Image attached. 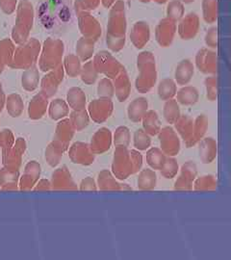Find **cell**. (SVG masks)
Listing matches in <instances>:
<instances>
[{
  "instance_id": "cell-1",
  "label": "cell",
  "mask_w": 231,
  "mask_h": 260,
  "mask_svg": "<svg viewBox=\"0 0 231 260\" xmlns=\"http://www.w3.org/2000/svg\"><path fill=\"white\" fill-rule=\"evenodd\" d=\"M139 75L136 79V89L140 93L149 92L157 79L155 59L151 52L144 51L138 56Z\"/></svg>"
},
{
  "instance_id": "cell-2",
  "label": "cell",
  "mask_w": 231,
  "mask_h": 260,
  "mask_svg": "<svg viewBox=\"0 0 231 260\" xmlns=\"http://www.w3.org/2000/svg\"><path fill=\"white\" fill-rule=\"evenodd\" d=\"M41 51V44L36 39L27 40L15 48L10 67L27 69L37 63Z\"/></svg>"
},
{
  "instance_id": "cell-3",
  "label": "cell",
  "mask_w": 231,
  "mask_h": 260,
  "mask_svg": "<svg viewBox=\"0 0 231 260\" xmlns=\"http://www.w3.org/2000/svg\"><path fill=\"white\" fill-rule=\"evenodd\" d=\"M33 7L24 0L18 7V16L16 25L12 31L13 42L17 44H22L28 40L29 31L33 25Z\"/></svg>"
},
{
  "instance_id": "cell-4",
  "label": "cell",
  "mask_w": 231,
  "mask_h": 260,
  "mask_svg": "<svg viewBox=\"0 0 231 260\" xmlns=\"http://www.w3.org/2000/svg\"><path fill=\"white\" fill-rule=\"evenodd\" d=\"M64 43L60 40H46L39 59V67L43 71H50L59 66L64 53Z\"/></svg>"
},
{
  "instance_id": "cell-5",
  "label": "cell",
  "mask_w": 231,
  "mask_h": 260,
  "mask_svg": "<svg viewBox=\"0 0 231 260\" xmlns=\"http://www.w3.org/2000/svg\"><path fill=\"white\" fill-rule=\"evenodd\" d=\"M111 169L114 176L119 180H124L135 174L134 164L128 148L116 147Z\"/></svg>"
},
{
  "instance_id": "cell-6",
  "label": "cell",
  "mask_w": 231,
  "mask_h": 260,
  "mask_svg": "<svg viewBox=\"0 0 231 260\" xmlns=\"http://www.w3.org/2000/svg\"><path fill=\"white\" fill-rule=\"evenodd\" d=\"M98 73H103L109 79H115L117 74L124 68L121 64L107 51L98 52L92 61Z\"/></svg>"
},
{
  "instance_id": "cell-7",
  "label": "cell",
  "mask_w": 231,
  "mask_h": 260,
  "mask_svg": "<svg viewBox=\"0 0 231 260\" xmlns=\"http://www.w3.org/2000/svg\"><path fill=\"white\" fill-rule=\"evenodd\" d=\"M26 142L24 138H18L11 148L2 150V164L12 170H20L23 162V154L26 152Z\"/></svg>"
},
{
  "instance_id": "cell-8",
  "label": "cell",
  "mask_w": 231,
  "mask_h": 260,
  "mask_svg": "<svg viewBox=\"0 0 231 260\" xmlns=\"http://www.w3.org/2000/svg\"><path fill=\"white\" fill-rule=\"evenodd\" d=\"M158 139L160 149L167 156H176L180 152V139L176 131L171 127L163 128L159 131Z\"/></svg>"
},
{
  "instance_id": "cell-9",
  "label": "cell",
  "mask_w": 231,
  "mask_h": 260,
  "mask_svg": "<svg viewBox=\"0 0 231 260\" xmlns=\"http://www.w3.org/2000/svg\"><path fill=\"white\" fill-rule=\"evenodd\" d=\"M114 111V104L110 98H99L92 100L88 106V114L90 119L96 124L106 122Z\"/></svg>"
},
{
  "instance_id": "cell-10",
  "label": "cell",
  "mask_w": 231,
  "mask_h": 260,
  "mask_svg": "<svg viewBox=\"0 0 231 260\" xmlns=\"http://www.w3.org/2000/svg\"><path fill=\"white\" fill-rule=\"evenodd\" d=\"M51 190L54 191H77L78 186L74 182L71 173H69L67 166H62L56 169L50 179Z\"/></svg>"
},
{
  "instance_id": "cell-11",
  "label": "cell",
  "mask_w": 231,
  "mask_h": 260,
  "mask_svg": "<svg viewBox=\"0 0 231 260\" xmlns=\"http://www.w3.org/2000/svg\"><path fill=\"white\" fill-rule=\"evenodd\" d=\"M69 157L72 163L82 166H90L94 161V154L89 144L84 142L73 143L69 148Z\"/></svg>"
},
{
  "instance_id": "cell-12",
  "label": "cell",
  "mask_w": 231,
  "mask_h": 260,
  "mask_svg": "<svg viewBox=\"0 0 231 260\" xmlns=\"http://www.w3.org/2000/svg\"><path fill=\"white\" fill-rule=\"evenodd\" d=\"M64 74L65 69L63 65H60L56 68L48 71V73L42 80L41 93L44 94L47 98H52L56 94L60 83L63 81Z\"/></svg>"
},
{
  "instance_id": "cell-13",
  "label": "cell",
  "mask_w": 231,
  "mask_h": 260,
  "mask_svg": "<svg viewBox=\"0 0 231 260\" xmlns=\"http://www.w3.org/2000/svg\"><path fill=\"white\" fill-rule=\"evenodd\" d=\"M42 167L37 161H30L24 167L23 175L20 176L19 189L21 191H31L40 179Z\"/></svg>"
},
{
  "instance_id": "cell-14",
  "label": "cell",
  "mask_w": 231,
  "mask_h": 260,
  "mask_svg": "<svg viewBox=\"0 0 231 260\" xmlns=\"http://www.w3.org/2000/svg\"><path fill=\"white\" fill-rule=\"evenodd\" d=\"M198 175V167L195 162L188 161L182 165L180 175L175 180L173 188L176 191H191L193 189L194 180Z\"/></svg>"
},
{
  "instance_id": "cell-15",
  "label": "cell",
  "mask_w": 231,
  "mask_h": 260,
  "mask_svg": "<svg viewBox=\"0 0 231 260\" xmlns=\"http://www.w3.org/2000/svg\"><path fill=\"white\" fill-rule=\"evenodd\" d=\"M112 144L113 136L111 131L106 128H101L93 133L89 146L92 153L95 155L108 152L111 149Z\"/></svg>"
},
{
  "instance_id": "cell-16",
  "label": "cell",
  "mask_w": 231,
  "mask_h": 260,
  "mask_svg": "<svg viewBox=\"0 0 231 260\" xmlns=\"http://www.w3.org/2000/svg\"><path fill=\"white\" fill-rule=\"evenodd\" d=\"M196 65L202 73L215 75L218 71L217 53L206 48L201 49L196 56Z\"/></svg>"
},
{
  "instance_id": "cell-17",
  "label": "cell",
  "mask_w": 231,
  "mask_h": 260,
  "mask_svg": "<svg viewBox=\"0 0 231 260\" xmlns=\"http://www.w3.org/2000/svg\"><path fill=\"white\" fill-rule=\"evenodd\" d=\"M75 130L72 128L69 119L60 120L56 126V130L54 133L53 140L59 143L65 151H68L69 148V143L71 142L74 136Z\"/></svg>"
},
{
  "instance_id": "cell-18",
  "label": "cell",
  "mask_w": 231,
  "mask_h": 260,
  "mask_svg": "<svg viewBox=\"0 0 231 260\" xmlns=\"http://www.w3.org/2000/svg\"><path fill=\"white\" fill-rule=\"evenodd\" d=\"M48 108V98L41 92L35 95L28 105V116L31 120L37 121L46 115Z\"/></svg>"
},
{
  "instance_id": "cell-19",
  "label": "cell",
  "mask_w": 231,
  "mask_h": 260,
  "mask_svg": "<svg viewBox=\"0 0 231 260\" xmlns=\"http://www.w3.org/2000/svg\"><path fill=\"white\" fill-rule=\"evenodd\" d=\"M199 155L202 164H210L217 157V141L212 137L202 138L199 142Z\"/></svg>"
},
{
  "instance_id": "cell-20",
  "label": "cell",
  "mask_w": 231,
  "mask_h": 260,
  "mask_svg": "<svg viewBox=\"0 0 231 260\" xmlns=\"http://www.w3.org/2000/svg\"><path fill=\"white\" fill-rule=\"evenodd\" d=\"M20 171L3 167L0 170V189L2 191L19 190Z\"/></svg>"
},
{
  "instance_id": "cell-21",
  "label": "cell",
  "mask_w": 231,
  "mask_h": 260,
  "mask_svg": "<svg viewBox=\"0 0 231 260\" xmlns=\"http://www.w3.org/2000/svg\"><path fill=\"white\" fill-rule=\"evenodd\" d=\"M114 80L116 97L119 102H122L128 98L131 90V83L126 70L122 68Z\"/></svg>"
},
{
  "instance_id": "cell-22",
  "label": "cell",
  "mask_w": 231,
  "mask_h": 260,
  "mask_svg": "<svg viewBox=\"0 0 231 260\" xmlns=\"http://www.w3.org/2000/svg\"><path fill=\"white\" fill-rule=\"evenodd\" d=\"M97 189L101 192L121 191V185L109 170H102L97 176Z\"/></svg>"
},
{
  "instance_id": "cell-23",
  "label": "cell",
  "mask_w": 231,
  "mask_h": 260,
  "mask_svg": "<svg viewBox=\"0 0 231 260\" xmlns=\"http://www.w3.org/2000/svg\"><path fill=\"white\" fill-rule=\"evenodd\" d=\"M173 125H174V130L181 137V139H183L187 148L193 136V130H194L193 118H191L188 115H181Z\"/></svg>"
},
{
  "instance_id": "cell-24",
  "label": "cell",
  "mask_w": 231,
  "mask_h": 260,
  "mask_svg": "<svg viewBox=\"0 0 231 260\" xmlns=\"http://www.w3.org/2000/svg\"><path fill=\"white\" fill-rule=\"evenodd\" d=\"M148 110V102L144 98H138L132 100L127 107V116L132 123H140Z\"/></svg>"
},
{
  "instance_id": "cell-25",
  "label": "cell",
  "mask_w": 231,
  "mask_h": 260,
  "mask_svg": "<svg viewBox=\"0 0 231 260\" xmlns=\"http://www.w3.org/2000/svg\"><path fill=\"white\" fill-rule=\"evenodd\" d=\"M209 126V121L205 115H200L194 120V130H193V136L192 139L187 146V148H192L199 144V142L204 138V135L206 134Z\"/></svg>"
},
{
  "instance_id": "cell-26",
  "label": "cell",
  "mask_w": 231,
  "mask_h": 260,
  "mask_svg": "<svg viewBox=\"0 0 231 260\" xmlns=\"http://www.w3.org/2000/svg\"><path fill=\"white\" fill-rule=\"evenodd\" d=\"M141 122L143 123V130L149 136H156L161 130L159 116L154 110H147Z\"/></svg>"
},
{
  "instance_id": "cell-27",
  "label": "cell",
  "mask_w": 231,
  "mask_h": 260,
  "mask_svg": "<svg viewBox=\"0 0 231 260\" xmlns=\"http://www.w3.org/2000/svg\"><path fill=\"white\" fill-rule=\"evenodd\" d=\"M67 103L69 108L75 111L86 109V96L82 89L78 87L70 88L67 95Z\"/></svg>"
},
{
  "instance_id": "cell-28",
  "label": "cell",
  "mask_w": 231,
  "mask_h": 260,
  "mask_svg": "<svg viewBox=\"0 0 231 260\" xmlns=\"http://www.w3.org/2000/svg\"><path fill=\"white\" fill-rule=\"evenodd\" d=\"M157 185V175L152 169H144L139 173L137 186L139 190L151 191Z\"/></svg>"
},
{
  "instance_id": "cell-29",
  "label": "cell",
  "mask_w": 231,
  "mask_h": 260,
  "mask_svg": "<svg viewBox=\"0 0 231 260\" xmlns=\"http://www.w3.org/2000/svg\"><path fill=\"white\" fill-rule=\"evenodd\" d=\"M194 75V65L190 60L181 61L175 68L174 77L178 85H187Z\"/></svg>"
},
{
  "instance_id": "cell-30",
  "label": "cell",
  "mask_w": 231,
  "mask_h": 260,
  "mask_svg": "<svg viewBox=\"0 0 231 260\" xmlns=\"http://www.w3.org/2000/svg\"><path fill=\"white\" fill-rule=\"evenodd\" d=\"M47 112L51 120L60 121L69 116V106L67 101L61 98H56L50 102Z\"/></svg>"
},
{
  "instance_id": "cell-31",
  "label": "cell",
  "mask_w": 231,
  "mask_h": 260,
  "mask_svg": "<svg viewBox=\"0 0 231 260\" xmlns=\"http://www.w3.org/2000/svg\"><path fill=\"white\" fill-rule=\"evenodd\" d=\"M65 152L66 151L64 150V148L59 143L53 140L51 143H49L46 149L45 156L47 164L52 168L57 167L60 164Z\"/></svg>"
},
{
  "instance_id": "cell-32",
  "label": "cell",
  "mask_w": 231,
  "mask_h": 260,
  "mask_svg": "<svg viewBox=\"0 0 231 260\" xmlns=\"http://www.w3.org/2000/svg\"><path fill=\"white\" fill-rule=\"evenodd\" d=\"M40 83V72L36 65H33L23 71L22 75V85L27 92L35 91Z\"/></svg>"
},
{
  "instance_id": "cell-33",
  "label": "cell",
  "mask_w": 231,
  "mask_h": 260,
  "mask_svg": "<svg viewBox=\"0 0 231 260\" xmlns=\"http://www.w3.org/2000/svg\"><path fill=\"white\" fill-rule=\"evenodd\" d=\"M176 101L181 105L191 106L199 101V91L193 86H185L176 92Z\"/></svg>"
},
{
  "instance_id": "cell-34",
  "label": "cell",
  "mask_w": 231,
  "mask_h": 260,
  "mask_svg": "<svg viewBox=\"0 0 231 260\" xmlns=\"http://www.w3.org/2000/svg\"><path fill=\"white\" fill-rule=\"evenodd\" d=\"M15 48V44L11 40L4 39L0 41V74L7 65L9 66L11 64Z\"/></svg>"
},
{
  "instance_id": "cell-35",
  "label": "cell",
  "mask_w": 231,
  "mask_h": 260,
  "mask_svg": "<svg viewBox=\"0 0 231 260\" xmlns=\"http://www.w3.org/2000/svg\"><path fill=\"white\" fill-rule=\"evenodd\" d=\"M133 44L137 48H142L149 40V28L147 24H143L138 22L137 25L134 26L133 32L130 35Z\"/></svg>"
},
{
  "instance_id": "cell-36",
  "label": "cell",
  "mask_w": 231,
  "mask_h": 260,
  "mask_svg": "<svg viewBox=\"0 0 231 260\" xmlns=\"http://www.w3.org/2000/svg\"><path fill=\"white\" fill-rule=\"evenodd\" d=\"M5 105L8 114L12 118H19L23 114L24 103L23 98L18 94H11L6 98Z\"/></svg>"
},
{
  "instance_id": "cell-37",
  "label": "cell",
  "mask_w": 231,
  "mask_h": 260,
  "mask_svg": "<svg viewBox=\"0 0 231 260\" xmlns=\"http://www.w3.org/2000/svg\"><path fill=\"white\" fill-rule=\"evenodd\" d=\"M69 115V122L75 131H82L85 130L90 123V117L88 112L85 110H72Z\"/></svg>"
},
{
  "instance_id": "cell-38",
  "label": "cell",
  "mask_w": 231,
  "mask_h": 260,
  "mask_svg": "<svg viewBox=\"0 0 231 260\" xmlns=\"http://www.w3.org/2000/svg\"><path fill=\"white\" fill-rule=\"evenodd\" d=\"M167 155L159 148H151L146 152V162L154 171H160L166 162Z\"/></svg>"
},
{
  "instance_id": "cell-39",
  "label": "cell",
  "mask_w": 231,
  "mask_h": 260,
  "mask_svg": "<svg viewBox=\"0 0 231 260\" xmlns=\"http://www.w3.org/2000/svg\"><path fill=\"white\" fill-rule=\"evenodd\" d=\"M94 50V41L88 38H81L76 43V53L77 57L85 62L90 60L92 57Z\"/></svg>"
},
{
  "instance_id": "cell-40",
  "label": "cell",
  "mask_w": 231,
  "mask_h": 260,
  "mask_svg": "<svg viewBox=\"0 0 231 260\" xmlns=\"http://www.w3.org/2000/svg\"><path fill=\"white\" fill-rule=\"evenodd\" d=\"M163 116L165 121L170 125H173L181 116L178 102L175 99L172 98L166 101L163 109Z\"/></svg>"
},
{
  "instance_id": "cell-41",
  "label": "cell",
  "mask_w": 231,
  "mask_h": 260,
  "mask_svg": "<svg viewBox=\"0 0 231 260\" xmlns=\"http://www.w3.org/2000/svg\"><path fill=\"white\" fill-rule=\"evenodd\" d=\"M174 36V25L173 24H160L156 30V40L161 46L170 45Z\"/></svg>"
},
{
  "instance_id": "cell-42",
  "label": "cell",
  "mask_w": 231,
  "mask_h": 260,
  "mask_svg": "<svg viewBox=\"0 0 231 260\" xmlns=\"http://www.w3.org/2000/svg\"><path fill=\"white\" fill-rule=\"evenodd\" d=\"M217 185V178L212 174H206L194 180L193 189L196 191H213L216 190Z\"/></svg>"
},
{
  "instance_id": "cell-43",
  "label": "cell",
  "mask_w": 231,
  "mask_h": 260,
  "mask_svg": "<svg viewBox=\"0 0 231 260\" xmlns=\"http://www.w3.org/2000/svg\"><path fill=\"white\" fill-rule=\"evenodd\" d=\"M176 83L171 78L163 79L158 85V96L160 99L164 101L173 98V97L176 95Z\"/></svg>"
},
{
  "instance_id": "cell-44",
  "label": "cell",
  "mask_w": 231,
  "mask_h": 260,
  "mask_svg": "<svg viewBox=\"0 0 231 260\" xmlns=\"http://www.w3.org/2000/svg\"><path fill=\"white\" fill-rule=\"evenodd\" d=\"M63 66L69 77H76L81 71V60L77 57V55L69 54L65 58Z\"/></svg>"
},
{
  "instance_id": "cell-45",
  "label": "cell",
  "mask_w": 231,
  "mask_h": 260,
  "mask_svg": "<svg viewBox=\"0 0 231 260\" xmlns=\"http://www.w3.org/2000/svg\"><path fill=\"white\" fill-rule=\"evenodd\" d=\"M133 145L135 150H137L139 152H144L148 150L151 145L150 136L143 129L136 130L133 136Z\"/></svg>"
},
{
  "instance_id": "cell-46",
  "label": "cell",
  "mask_w": 231,
  "mask_h": 260,
  "mask_svg": "<svg viewBox=\"0 0 231 260\" xmlns=\"http://www.w3.org/2000/svg\"><path fill=\"white\" fill-rule=\"evenodd\" d=\"M131 141V134L128 128L121 126L116 130L113 137V143L115 147H126L128 148Z\"/></svg>"
},
{
  "instance_id": "cell-47",
  "label": "cell",
  "mask_w": 231,
  "mask_h": 260,
  "mask_svg": "<svg viewBox=\"0 0 231 260\" xmlns=\"http://www.w3.org/2000/svg\"><path fill=\"white\" fill-rule=\"evenodd\" d=\"M179 171V166L177 160L173 156H168L165 164L160 170L161 175L166 179L173 178Z\"/></svg>"
},
{
  "instance_id": "cell-48",
  "label": "cell",
  "mask_w": 231,
  "mask_h": 260,
  "mask_svg": "<svg viewBox=\"0 0 231 260\" xmlns=\"http://www.w3.org/2000/svg\"><path fill=\"white\" fill-rule=\"evenodd\" d=\"M97 75H98V72L95 69L92 61L86 62L85 65L81 67V71H80L81 79L84 83L88 85H91L95 82Z\"/></svg>"
},
{
  "instance_id": "cell-49",
  "label": "cell",
  "mask_w": 231,
  "mask_h": 260,
  "mask_svg": "<svg viewBox=\"0 0 231 260\" xmlns=\"http://www.w3.org/2000/svg\"><path fill=\"white\" fill-rule=\"evenodd\" d=\"M97 95L99 98H112V97L115 95V89L114 84L109 78H103L99 81L97 86Z\"/></svg>"
},
{
  "instance_id": "cell-50",
  "label": "cell",
  "mask_w": 231,
  "mask_h": 260,
  "mask_svg": "<svg viewBox=\"0 0 231 260\" xmlns=\"http://www.w3.org/2000/svg\"><path fill=\"white\" fill-rule=\"evenodd\" d=\"M205 89H206V97L210 101H215L217 99L218 95V78L215 75H211L206 77L204 80Z\"/></svg>"
},
{
  "instance_id": "cell-51",
  "label": "cell",
  "mask_w": 231,
  "mask_h": 260,
  "mask_svg": "<svg viewBox=\"0 0 231 260\" xmlns=\"http://www.w3.org/2000/svg\"><path fill=\"white\" fill-rule=\"evenodd\" d=\"M15 141H16L15 136L11 130L8 129L0 130V149L1 150L11 148L14 145Z\"/></svg>"
},
{
  "instance_id": "cell-52",
  "label": "cell",
  "mask_w": 231,
  "mask_h": 260,
  "mask_svg": "<svg viewBox=\"0 0 231 260\" xmlns=\"http://www.w3.org/2000/svg\"><path fill=\"white\" fill-rule=\"evenodd\" d=\"M78 189L83 192H97V185L92 177H85L81 180Z\"/></svg>"
},
{
  "instance_id": "cell-53",
  "label": "cell",
  "mask_w": 231,
  "mask_h": 260,
  "mask_svg": "<svg viewBox=\"0 0 231 260\" xmlns=\"http://www.w3.org/2000/svg\"><path fill=\"white\" fill-rule=\"evenodd\" d=\"M17 0H0V8L5 14H12L16 10Z\"/></svg>"
},
{
  "instance_id": "cell-54",
  "label": "cell",
  "mask_w": 231,
  "mask_h": 260,
  "mask_svg": "<svg viewBox=\"0 0 231 260\" xmlns=\"http://www.w3.org/2000/svg\"><path fill=\"white\" fill-rule=\"evenodd\" d=\"M205 43L209 47H217V28H211L208 30L205 36Z\"/></svg>"
},
{
  "instance_id": "cell-55",
  "label": "cell",
  "mask_w": 231,
  "mask_h": 260,
  "mask_svg": "<svg viewBox=\"0 0 231 260\" xmlns=\"http://www.w3.org/2000/svg\"><path fill=\"white\" fill-rule=\"evenodd\" d=\"M130 154H131L132 161L134 164L135 173H139V171H141L142 166H143V156L137 150H131Z\"/></svg>"
},
{
  "instance_id": "cell-56",
  "label": "cell",
  "mask_w": 231,
  "mask_h": 260,
  "mask_svg": "<svg viewBox=\"0 0 231 260\" xmlns=\"http://www.w3.org/2000/svg\"><path fill=\"white\" fill-rule=\"evenodd\" d=\"M32 190L33 191H39V192L50 191L51 190L50 180H48V179H39Z\"/></svg>"
},
{
  "instance_id": "cell-57",
  "label": "cell",
  "mask_w": 231,
  "mask_h": 260,
  "mask_svg": "<svg viewBox=\"0 0 231 260\" xmlns=\"http://www.w3.org/2000/svg\"><path fill=\"white\" fill-rule=\"evenodd\" d=\"M5 101H6V98H5V95H4V92H3V89H2V84L0 82V111H2V109L5 105Z\"/></svg>"
},
{
  "instance_id": "cell-58",
  "label": "cell",
  "mask_w": 231,
  "mask_h": 260,
  "mask_svg": "<svg viewBox=\"0 0 231 260\" xmlns=\"http://www.w3.org/2000/svg\"><path fill=\"white\" fill-rule=\"evenodd\" d=\"M0 113H1V111H0Z\"/></svg>"
}]
</instances>
